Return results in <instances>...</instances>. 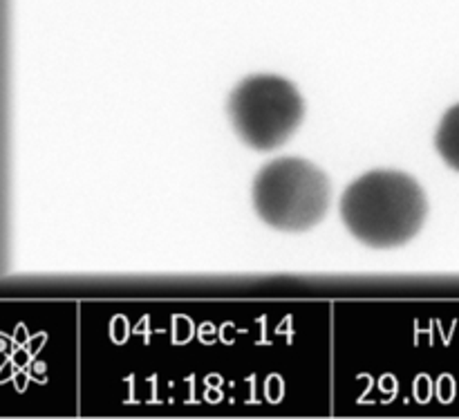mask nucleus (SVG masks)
Returning a JSON list of instances; mask_svg holds the SVG:
<instances>
[{
  "label": "nucleus",
  "instance_id": "obj_4",
  "mask_svg": "<svg viewBox=\"0 0 459 419\" xmlns=\"http://www.w3.org/2000/svg\"><path fill=\"white\" fill-rule=\"evenodd\" d=\"M435 146L451 169L459 170V103L444 115L435 135Z\"/></svg>",
  "mask_w": 459,
  "mask_h": 419
},
{
  "label": "nucleus",
  "instance_id": "obj_3",
  "mask_svg": "<svg viewBox=\"0 0 459 419\" xmlns=\"http://www.w3.org/2000/svg\"><path fill=\"white\" fill-rule=\"evenodd\" d=\"M305 103L291 81L278 74L247 76L229 97V117L238 137L255 151H273L294 135Z\"/></svg>",
  "mask_w": 459,
  "mask_h": 419
},
{
  "label": "nucleus",
  "instance_id": "obj_2",
  "mask_svg": "<svg viewBox=\"0 0 459 419\" xmlns=\"http://www.w3.org/2000/svg\"><path fill=\"white\" fill-rule=\"evenodd\" d=\"M330 200V178L300 157L269 161L254 179L255 214L278 231L314 229L325 218Z\"/></svg>",
  "mask_w": 459,
  "mask_h": 419
},
{
  "label": "nucleus",
  "instance_id": "obj_1",
  "mask_svg": "<svg viewBox=\"0 0 459 419\" xmlns=\"http://www.w3.org/2000/svg\"><path fill=\"white\" fill-rule=\"evenodd\" d=\"M429 202L420 184L399 170H370L341 197V218L357 240L375 249L406 245L424 227Z\"/></svg>",
  "mask_w": 459,
  "mask_h": 419
}]
</instances>
